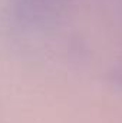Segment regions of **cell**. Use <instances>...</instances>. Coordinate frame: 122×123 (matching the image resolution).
<instances>
[{
    "label": "cell",
    "instance_id": "1",
    "mask_svg": "<svg viewBox=\"0 0 122 123\" xmlns=\"http://www.w3.org/2000/svg\"><path fill=\"white\" fill-rule=\"evenodd\" d=\"M72 0H9L13 27L23 33H42L53 27Z\"/></svg>",
    "mask_w": 122,
    "mask_h": 123
}]
</instances>
